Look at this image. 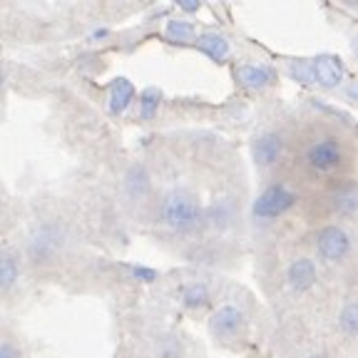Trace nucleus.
I'll return each instance as SVG.
<instances>
[{
	"instance_id": "4",
	"label": "nucleus",
	"mask_w": 358,
	"mask_h": 358,
	"mask_svg": "<svg viewBox=\"0 0 358 358\" xmlns=\"http://www.w3.org/2000/svg\"><path fill=\"white\" fill-rule=\"evenodd\" d=\"M294 201H296L294 192H289L284 185H274L268 187V189H264L259 194V199L254 201V214L257 217H279L286 209L294 207Z\"/></svg>"
},
{
	"instance_id": "17",
	"label": "nucleus",
	"mask_w": 358,
	"mask_h": 358,
	"mask_svg": "<svg viewBox=\"0 0 358 358\" xmlns=\"http://www.w3.org/2000/svg\"><path fill=\"white\" fill-rule=\"evenodd\" d=\"M334 207L341 214H353L356 212V189L351 185L346 189H338V194L334 196Z\"/></svg>"
},
{
	"instance_id": "1",
	"label": "nucleus",
	"mask_w": 358,
	"mask_h": 358,
	"mask_svg": "<svg viewBox=\"0 0 358 358\" xmlns=\"http://www.w3.org/2000/svg\"><path fill=\"white\" fill-rule=\"evenodd\" d=\"M162 219L169 224V227H172V229L189 231V229H194L196 224H199L201 209H199V204L192 199V196L174 192V194H169L167 199H164Z\"/></svg>"
},
{
	"instance_id": "13",
	"label": "nucleus",
	"mask_w": 358,
	"mask_h": 358,
	"mask_svg": "<svg viewBox=\"0 0 358 358\" xmlns=\"http://www.w3.org/2000/svg\"><path fill=\"white\" fill-rule=\"evenodd\" d=\"M17 281V262L13 254L0 252V291L13 289Z\"/></svg>"
},
{
	"instance_id": "21",
	"label": "nucleus",
	"mask_w": 358,
	"mask_h": 358,
	"mask_svg": "<svg viewBox=\"0 0 358 358\" xmlns=\"http://www.w3.org/2000/svg\"><path fill=\"white\" fill-rule=\"evenodd\" d=\"M0 358H20V351L13 343H0Z\"/></svg>"
},
{
	"instance_id": "22",
	"label": "nucleus",
	"mask_w": 358,
	"mask_h": 358,
	"mask_svg": "<svg viewBox=\"0 0 358 358\" xmlns=\"http://www.w3.org/2000/svg\"><path fill=\"white\" fill-rule=\"evenodd\" d=\"M179 8H182V10H187V13H194V10H199V3H196V0H182V3H179Z\"/></svg>"
},
{
	"instance_id": "16",
	"label": "nucleus",
	"mask_w": 358,
	"mask_h": 358,
	"mask_svg": "<svg viewBox=\"0 0 358 358\" xmlns=\"http://www.w3.org/2000/svg\"><path fill=\"white\" fill-rule=\"evenodd\" d=\"M147 187H150V177H147L145 167H132L127 174V189L132 192L134 196L137 194H145Z\"/></svg>"
},
{
	"instance_id": "7",
	"label": "nucleus",
	"mask_w": 358,
	"mask_h": 358,
	"mask_svg": "<svg viewBox=\"0 0 358 358\" xmlns=\"http://www.w3.org/2000/svg\"><path fill=\"white\" fill-rule=\"evenodd\" d=\"M241 321H244V316H241L239 308L222 306L219 311H214V316H212V331L217 336H234L236 331H239Z\"/></svg>"
},
{
	"instance_id": "2",
	"label": "nucleus",
	"mask_w": 358,
	"mask_h": 358,
	"mask_svg": "<svg viewBox=\"0 0 358 358\" xmlns=\"http://www.w3.org/2000/svg\"><path fill=\"white\" fill-rule=\"evenodd\" d=\"M306 162L316 172H334L343 164V145L338 137H321L306 150Z\"/></svg>"
},
{
	"instance_id": "8",
	"label": "nucleus",
	"mask_w": 358,
	"mask_h": 358,
	"mask_svg": "<svg viewBox=\"0 0 358 358\" xmlns=\"http://www.w3.org/2000/svg\"><path fill=\"white\" fill-rule=\"evenodd\" d=\"M57 246H60V241H57L55 229H52V227H45V229H40L38 234L33 236V241H30V257H33L35 262L48 259L57 252Z\"/></svg>"
},
{
	"instance_id": "6",
	"label": "nucleus",
	"mask_w": 358,
	"mask_h": 358,
	"mask_svg": "<svg viewBox=\"0 0 358 358\" xmlns=\"http://www.w3.org/2000/svg\"><path fill=\"white\" fill-rule=\"evenodd\" d=\"M281 150H284L281 134L266 132V134H262L257 140V145H254V159H257L262 167H268V164H274L281 157Z\"/></svg>"
},
{
	"instance_id": "15",
	"label": "nucleus",
	"mask_w": 358,
	"mask_h": 358,
	"mask_svg": "<svg viewBox=\"0 0 358 358\" xmlns=\"http://www.w3.org/2000/svg\"><path fill=\"white\" fill-rule=\"evenodd\" d=\"M159 100H162V92L157 87H147L145 92L140 95V112H142V117H155V112L157 107H159Z\"/></svg>"
},
{
	"instance_id": "14",
	"label": "nucleus",
	"mask_w": 358,
	"mask_h": 358,
	"mask_svg": "<svg viewBox=\"0 0 358 358\" xmlns=\"http://www.w3.org/2000/svg\"><path fill=\"white\" fill-rule=\"evenodd\" d=\"M167 38L172 40V43H189V40L194 38V25L187 20H169Z\"/></svg>"
},
{
	"instance_id": "18",
	"label": "nucleus",
	"mask_w": 358,
	"mask_h": 358,
	"mask_svg": "<svg viewBox=\"0 0 358 358\" xmlns=\"http://www.w3.org/2000/svg\"><path fill=\"white\" fill-rule=\"evenodd\" d=\"M207 301H209V291H207V286H204V284H192L189 289L185 291V303H187V306L196 308V306H204Z\"/></svg>"
},
{
	"instance_id": "5",
	"label": "nucleus",
	"mask_w": 358,
	"mask_h": 358,
	"mask_svg": "<svg viewBox=\"0 0 358 358\" xmlns=\"http://www.w3.org/2000/svg\"><path fill=\"white\" fill-rule=\"evenodd\" d=\"M308 75H311V85H321V87H338L343 80V62L334 55H321L316 60L308 62Z\"/></svg>"
},
{
	"instance_id": "12",
	"label": "nucleus",
	"mask_w": 358,
	"mask_h": 358,
	"mask_svg": "<svg viewBox=\"0 0 358 358\" xmlns=\"http://www.w3.org/2000/svg\"><path fill=\"white\" fill-rule=\"evenodd\" d=\"M239 83L244 87H252V90H262L271 83V70L266 67H259V65H241L239 73H236Z\"/></svg>"
},
{
	"instance_id": "19",
	"label": "nucleus",
	"mask_w": 358,
	"mask_h": 358,
	"mask_svg": "<svg viewBox=\"0 0 358 358\" xmlns=\"http://www.w3.org/2000/svg\"><path fill=\"white\" fill-rule=\"evenodd\" d=\"M341 326L351 336L356 334V329H358V306H356V303H348V306L343 308V313H341Z\"/></svg>"
},
{
	"instance_id": "3",
	"label": "nucleus",
	"mask_w": 358,
	"mask_h": 358,
	"mask_svg": "<svg viewBox=\"0 0 358 358\" xmlns=\"http://www.w3.org/2000/svg\"><path fill=\"white\" fill-rule=\"evenodd\" d=\"M316 249H319L321 259L326 262H341L351 252V236L341 229V227H324L316 236Z\"/></svg>"
},
{
	"instance_id": "23",
	"label": "nucleus",
	"mask_w": 358,
	"mask_h": 358,
	"mask_svg": "<svg viewBox=\"0 0 358 358\" xmlns=\"http://www.w3.org/2000/svg\"><path fill=\"white\" fill-rule=\"evenodd\" d=\"M0 87H3V75H0Z\"/></svg>"
},
{
	"instance_id": "24",
	"label": "nucleus",
	"mask_w": 358,
	"mask_h": 358,
	"mask_svg": "<svg viewBox=\"0 0 358 358\" xmlns=\"http://www.w3.org/2000/svg\"><path fill=\"white\" fill-rule=\"evenodd\" d=\"M311 358H324V356H311Z\"/></svg>"
},
{
	"instance_id": "9",
	"label": "nucleus",
	"mask_w": 358,
	"mask_h": 358,
	"mask_svg": "<svg viewBox=\"0 0 358 358\" xmlns=\"http://www.w3.org/2000/svg\"><path fill=\"white\" fill-rule=\"evenodd\" d=\"M196 48H199L204 55L212 57L214 62L227 60V55H229V40L219 33H201L199 38H196Z\"/></svg>"
},
{
	"instance_id": "11",
	"label": "nucleus",
	"mask_w": 358,
	"mask_h": 358,
	"mask_svg": "<svg viewBox=\"0 0 358 358\" xmlns=\"http://www.w3.org/2000/svg\"><path fill=\"white\" fill-rule=\"evenodd\" d=\"M134 97V87L127 78H117L110 83V112H124Z\"/></svg>"
},
{
	"instance_id": "10",
	"label": "nucleus",
	"mask_w": 358,
	"mask_h": 358,
	"mask_svg": "<svg viewBox=\"0 0 358 358\" xmlns=\"http://www.w3.org/2000/svg\"><path fill=\"white\" fill-rule=\"evenodd\" d=\"M289 281L296 291H308L316 281V266L308 259H296L289 266Z\"/></svg>"
},
{
	"instance_id": "20",
	"label": "nucleus",
	"mask_w": 358,
	"mask_h": 358,
	"mask_svg": "<svg viewBox=\"0 0 358 358\" xmlns=\"http://www.w3.org/2000/svg\"><path fill=\"white\" fill-rule=\"evenodd\" d=\"M132 271L134 279H142V281H155L157 279V271L155 268H147V266H132L129 268Z\"/></svg>"
}]
</instances>
